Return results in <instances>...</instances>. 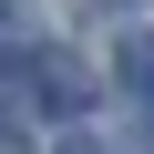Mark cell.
Masks as SVG:
<instances>
[{"instance_id": "6da1fadb", "label": "cell", "mask_w": 154, "mask_h": 154, "mask_svg": "<svg viewBox=\"0 0 154 154\" xmlns=\"http://www.w3.org/2000/svg\"><path fill=\"white\" fill-rule=\"evenodd\" d=\"M123 72H134V82H154V41H144V31L123 41Z\"/></svg>"}, {"instance_id": "7a4b0ae2", "label": "cell", "mask_w": 154, "mask_h": 154, "mask_svg": "<svg viewBox=\"0 0 154 154\" xmlns=\"http://www.w3.org/2000/svg\"><path fill=\"white\" fill-rule=\"evenodd\" d=\"M0 154H21V134H0Z\"/></svg>"}, {"instance_id": "3957f363", "label": "cell", "mask_w": 154, "mask_h": 154, "mask_svg": "<svg viewBox=\"0 0 154 154\" xmlns=\"http://www.w3.org/2000/svg\"><path fill=\"white\" fill-rule=\"evenodd\" d=\"M123 11H134V0H123Z\"/></svg>"}, {"instance_id": "277c9868", "label": "cell", "mask_w": 154, "mask_h": 154, "mask_svg": "<svg viewBox=\"0 0 154 154\" xmlns=\"http://www.w3.org/2000/svg\"><path fill=\"white\" fill-rule=\"evenodd\" d=\"M82 154H93V144H82Z\"/></svg>"}]
</instances>
